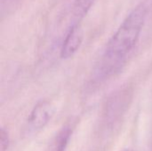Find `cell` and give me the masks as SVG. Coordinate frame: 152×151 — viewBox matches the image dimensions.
Masks as SVG:
<instances>
[{
  "instance_id": "cell-4",
  "label": "cell",
  "mask_w": 152,
  "mask_h": 151,
  "mask_svg": "<svg viewBox=\"0 0 152 151\" xmlns=\"http://www.w3.org/2000/svg\"><path fill=\"white\" fill-rule=\"evenodd\" d=\"M95 0H75L73 5V13L77 19L84 18L93 4H94Z\"/></svg>"
},
{
  "instance_id": "cell-5",
  "label": "cell",
  "mask_w": 152,
  "mask_h": 151,
  "mask_svg": "<svg viewBox=\"0 0 152 151\" xmlns=\"http://www.w3.org/2000/svg\"><path fill=\"white\" fill-rule=\"evenodd\" d=\"M9 134L3 127L0 130V151H6L9 146Z\"/></svg>"
},
{
  "instance_id": "cell-3",
  "label": "cell",
  "mask_w": 152,
  "mask_h": 151,
  "mask_svg": "<svg viewBox=\"0 0 152 151\" xmlns=\"http://www.w3.org/2000/svg\"><path fill=\"white\" fill-rule=\"evenodd\" d=\"M84 39V31L82 27L76 23L70 27L66 34L61 48V57L62 59H69L73 57L79 50Z\"/></svg>"
},
{
  "instance_id": "cell-2",
  "label": "cell",
  "mask_w": 152,
  "mask_h": 151,
  "mask_svg": "<svg viewBox=\"0 0 152 151\" xmlns=\"http://www.w3.org/2000/svg\"><path fill=\"white\" fill-rule=\"evenodd\" d=\"M55 109L48 101H39L30 112L28 118V125L33 131H38L44 128L52 119Z\"/></svg>"
},
{
  "instance_id": "cell-1",
  "label": "cell",
  "mask_w": 152,
  "mask_h": 151,
  "mask_svg": "<svg viewBox=\"0 0 152 151\" xmlns=\"http://www.w3.org/2000/svg\"><path fill=\"white\" fill-rule=\"evenodd\" d=\"M146 17L147 7L144 4H138L126 17L106 44L98 69L101 77H111L121 69L140 38Z\"/></svg>"
},
{
  "instance_id": "cell-6",
  "label": "cell",
  "mask_w": 152,
  "mask_h": 151,
  "mask_svg": "<svg viewBox=\"0 0 152 151\" xmlns=\"http://www.w3.org/2000/svg\"><path fill=\"white\" fill-rule=\"evenodd\" d=\"M123 151H134V150H128V149H127V150H123Z\"/></svg>"
}]
</instances>
